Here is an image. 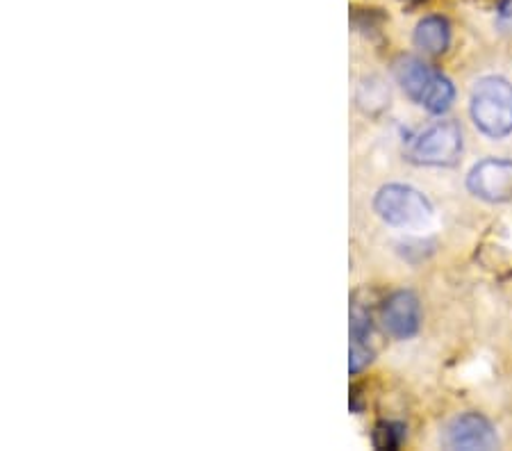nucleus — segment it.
Wrapping results in <instances>:
<instances>
[{
	"label": "nucleus",
	"instance_id": "11",
	"mask_svg": "<svg viewBox=\"0 0 512 451\" xmlns=\"http://www.w3.org/2000/svg\"><path fill=\"white\" fill-rule=\"evenodd\" d=\"M499 23H503V26H512V0H503L501 3Z\"/></svg>",
	"mask_w": 512,
	"mask_h": 451
},
{
	"label": "nucleus",
	"instance_id": "8",
	"mask_svg": "<svg viewBox=\"0 0 512 451\" xmlns=\"http://www.w3.org/2000/svg\"><path fill=\"white\" fill-rule=\"evenodd\" d=\"M451 44V26L444 16H426L415 28V46L428 55H442Z\"/></svg>",
	"mask_w": 512,
	"mask_h": 451
},
{
	"label": "nucleus",
	"instance_id": "7",
	"mask_svg": "<svg viewBox=\"0 0 512 451\" xmlns=\"http://www.w3.org/2000/svg\"><path fill=\"white\" fill-rule=\"evenodd\" d=\"M381 319L385 331L394 340H410L419 333L421 326V303L415 292L401 290L394 292L390 299L383 303Z\"/></svg>",
	"mask_w": 512,
	"mask_h": 451
},
{
	"label": "nucleus",
	"instance_id": "2",
	"mask_svg": "<svg viewBox=\"0 0 512 451\" xmlns=\"http://www.w3.org/2000/svg\"><path fill=\"white\" fill-rule=\"evenodd\" d=\"M472 119L492 139L512 133V85L506 78H483L472 92Z\"/></svg>",
	"mask_w": 512,
	"mask_h": 451
},
{
	"label": "nucleus",
	"instance_id": "10",
	"mask_svg": "<svg viewBox=\"0 0 512 451\" xmlns=\"http://www.w3.org/2000/svg\"><path fill=\"white\" fill-rule=\"evenodd\" d=\"M371 317L365 308L353 306L351 310V344H369Z\"/></svg>",
	"mask_w": 512,
	"mask_h": 451
},
{
	"label": "nucleus",
	"instance_id": "4",
	"mask_svg": "<svg viewBox=\"0 0 512 451\" xmlns=\"http://www.w3.org/2000/svg\"><path fill=\"white\" fill-rule=\"evenodd\" d=\"M462 153V133L456 121H437L412 139L408 158L426 167H453Z\"/></svg>",
	"mask_w": 512,
	"mask_h": 451
},
{
	"label": "nucleus",
	"instance_id": "5",
	"mask_svg": "<svg viewBox=\"0 0 512 451\" xmlns=\"http://www.w3.org/2000/svg\"><path fill=\"white\" fill-rule=\"evenodd\" d=\"M467 190L487 203L512 201V162L487 158L467 176Z\"/></svg>",
	"mask_w": 512,
	"mask_h": 451
},
{
	"label": "nucleus",
	"instance_id": "12",
	"mask_svg": "<svg viewBox=\"0 0 512 451\" xmlns=\"http://www.w3.org/2000/svg\"><path fill=\"white\" fill-rule=\"evenodd\" d=\"M406 3H421V0H406Z\"/></svg>",
	"mask_w": 512,
	"mask_h": 451
},
{
	"label": "nucleus",
	"instance_id": "3",
	"mask_svg": "<svg viewBox=\"0 0 512 451\" xmlns=\"http://www.w3.org/2000/svg\"><path fill=\"white\" fill-rule=\"evenodd\" d=\"M374 210L385 224L396 228L424 226L433 217V205L410 185H385L374 199Z\"/></svg>",
	"mask_w": 512,
	"mask_h": 451
},
{
	"label": "nucleus",
	"instance_id": "9",
	"mask_svg": "<svg viewBox=\"0 0 512 451\" xmlns=\"http://www.w3.org/2000/svg\"><path fill=\"white\" fill-rule=\"evenodd\" d=\"M406 440V426L401 422H378L371 431V442L381 451H394Z\"/></svg>",
	"mask_w": 512,
	"mask_h": 451
},
{
	"label": "nucleus",
	"instance_id": "6",
	"mask_svg": "<svg viewBox=\"0 0 512 451\" xmlns=\"http://www.w3.org/2000/svg\"><path fill=\"white\" fill-rule=\"evenodd\" d=\"M444 445L449 449L490 451L499 447V438L487 417L481 413H462L444 431Z\"/></svg>",
	"mask_w": 512,
	"mask_h": 451
},
{
	"label": "nucleus",
	"instance_id": "1",
	"mask_svg": "<svg viewBox=\"0 0 512 451\" xmlns=\"http://www.w3.org/2000/svg\"><path fill=\"white\" fill-rule=\"evenodd\" d=\"M394 78L412 101L431 114H444L451 108L453 98H456V89H453L451 80L433 67H428L419 57H399L394 62Z\"/></svg>",
	"mask_w": 512,
	"mask_h": 451
}]
</instances>
